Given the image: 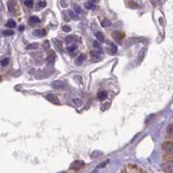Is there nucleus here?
I'll return each mask as SVG.
<instances>
[{
  "instance_id": "obj_1",
  "label": "nucleus",
  "mask_w": 173,
  "mask_h": 173,
  "mask_svg": "<svg viewBox=\"0 0 173 173\" xmlns=\"http://www.w3.org/2000/svg\"><path fill=\"white\" fill-rule=\"evenodd\" d=\"M167 135L170 139L163 144V150L166 155L170 157L166 162L173 164V124H171L167 128Z\"/></svg>"
},
{
  "instance_id": "obj_2",
  "label": "nucleus",
  "mask_w": 173,
  "mask_h": 173,
  "mask_svg": "<svg viewBox=\"0 0 173 173\" xmlns=\"http://www.w3.org/2000/svg\"><path fill=\"white\" fill-rule=\"evenodd\" d=\"M51 86H52V88L56 89V90H64L66 87V83L64 82H62L60 80H58L51 83Z\"/></svg>"
},
{
  "instance_id": "obj_3",
  "label": "nucleus",
  "mask_w": 173,
  "mask_h": 173,
  "mask_svg": "<svg viewBox=\"0 0 173 173\" xmlns=\"http://www.w3.org/2000/svg\"><path fill=\"white\" fill-rule=\"evenodd\" d=\"M85 165V163L81 160H76L72 163L71 165H70V168L71 170H74V171H78V170L82 169L83 166Z\"/></svg>"
},
{
  "instance_id": "obj_4",
  "label": "nucleus",
  "mask_w": 173,
  "mask_h": 173,
  "mask_svg": "<svg viewBox=\"0 0 173 173\" xmlns=\"http://www.w3.org/2000/svg\"><path fill=\"white\" fill-rule=\"evenodd\" d=\"M45 98H46V100H48L49 102L52 103V104H60L58 98L56 95H54V94H49V95H47L46 97H45Z\"/></svg>"
},
{
  "instance_id": "obj_5",
  "label": "nucleus",
  "mask_w": 173,
  "mask_h": 173,
  "mask_svg": "<svg viewBox=\"0 0 173 173\" xmlns=\"http://www.w3.org/2000/svg\"><path fill=\"white\" fill-rule=\"evenodd\" d=\"M8 10H9L10 12H16V8H17V2L15 0H10L8 2Z\"/></svg>"
},
{
  "instance_id": "obj_6",
  "label": "nucleus",
  "mask_w": 173,
  "mask_h": 173,
  "mask_svg": "<svg viewBox=\"0 0 173 173\" xmlns=\"http://www.w3.org/2000/svg\"><path fill=\"white\" fill-rule=\"evenodd\" d=\"M46 31L44 29H37L36 31H33V35L36 37H44L46 36Z\"/></svg>"
},
{
  "instance_id": "obj_7",
  "label": "nucleus",
  "mask_w": 173,
  "mask_h": 173,
  "mask_svg": "<svg viewBox=\"0 0 173 173\" xmlns=\"http://www.w3.org/2000/svg\"><path fill=\"white\" fill-rule=\"evenodd\" d=\"M85 58H86V55H85V54H83V53L80 54V55L77 57V60H76V62H75L76 64H77V65H80V64H82L83 61H85Z\"/></svg>"
},
{
  "instance_id": "obj_8",
  "label": "nucleus",
  "mask_w": 173,
  "mask_h": 173,
  "mask_svg": "<svg viewBox=\"0 0 173 173\" xmlns=\"http://www.w3.org/2000/svg\"><path fill=\"white\" fill-rule=\"evenodd\" d=\"M77 47L76 44H71V46H68L67 47V51H68V53L70 54V55H74L76 51H77Z\"/></svg>"
},
{
  "instance_id": "obj_9",
  "label": "nucleus",
  "mask_w": 173,
  "mask_h": 173,
  "mask_svg": "<svg viewBox=\"0 0 173 173\" xmlns=\"http://www.w3.org/2000/svg\"><path fill=\"white\" fill-rule=\"evenodd\" d=\"M113 37H114L115 39H117L118 41H119L120 39H122L123 37H124V34L123 32H119V31H115L113 33Z\"/></svg>"
},
{
  "instance_id": "obj_10",
  "label": "nucleus",
  "mask_w": 173,
  "mask_h": 173,
  "mask_svg": "<svg viewBox=\"0 0 173 173\" xmlns=\"http://www.w3.org/2000/svg\"><path fill=\"white\" fill-rule=\"evenodd\" d=\"M107 96H108V93H107L106 91H102L98 94V98L100 100H104L105 98H107Z\"/></svg>"
},
{
  "instance_id": "obj_11",
  "label": "nucleus",
  "mask_w": 173,
  "mask_h": 173,
  "mask_svg": "<svg viewBox=\"0 0 173 173\" xmlns=\"http://www.w3.org/2000/svg\"><path fill=\"white\" fill-rule=\"evenodd\" d=\"M55 59H56V55L55 53L53 52V51H51V55L48 56V63L50 64H54V62H55Z\"/></svg>"
},
{
  "instance_id": "obj_12",
  "label": "nucleus",
  "mask_w": 173,
  "mask_h": 173,
  "mask_svg": "<svg viewBox=\"0 0 173 173\" xmlns=\"http://www.w3.org/2000/svg\"><path fill=\"white\" fill-rule=\"evenodd\" d=\"M144 38L142 37H133V38H131L129 40V43L130 44H138V43L142 42Z\"/></svg>"
},
{
  "instance_id": "obj_13",
  "label": "nucleus",
  "mask_w": 173,
  "mask_h": 173,
  "mask_svg": "<svg viewBox=\"0 0 173 173\" xmlns=\"http://www.w3.org/2000/svg\"><path fill=\"white\" fill-rule=\"evenodd\" d=\"M53 42H54V44H55V46L57 47V49H58L59 51H61L62 50V43L61 41H59L58 39H53Z\"/></svg>"
},
{
  "instance_id": "obj_14",
  "label": "nucleus",
  "mask_w": 173,
  "mask_h": 173,
  "mask_svg": "<svg viewBox=\"0 0 173 173\" xmlns=\"http://www.w3.org/2000/svg\"><path fill=\"white\" fill-rule=\"evenodd\" d=\"M16 25H17V24L13 19H9L6 23V26L9 27V28H14V27H16Z\"/></svg>"
},
{
  "instance_id": "obj_15",
  "label": "nucleus",
  "mask_w": 173,
  "mask_h": 173,
  "mask_svg": "<svg viewBox=\"0 0 173 173\" xmlns=\"http://www.w3.org/2000/svg\"><path fill=\"white\" fill-rule=\"evenodd\" d=\"M95 36H96L97 38H98V40L99 42H104V35H103L100 31L96 32Z\"/></svg>"
},
{
  "instance_id": "obj_16",
  "label": "nucleus",
  "mask_w": 173,
  "mask_h": 173,
  "mask_svg": "<svg viewBox=\"0 0 173 173\" xmlns=\"http://www.w3.org/2000/svg\"><path fill=\"white\" fill-rule=\"evenodd\" d=\"M85 7L87 8V9H89V10H93V9H95L96 8V5L93 4L92 2H91V1H89V2H87L85 4Z\"/></svg>"
},
{
  "instance_id": "obj_17",
  "label": "nucleus",
  "mask_w": 173,
  "mask_h": 173,
  "mask_svg": "<svg viewBox=\"0 0 173 173\" xmlns=\"http://www.w3.org/2000/svg\"><path fill=\"white\" fill-rule=\"evenodd\" d=\"M37 48H38V44H37V43H31V44L27 45L26 49L27 50H34V49H37Z\"/></svg>"
},
{
  "instance_id": "obj_18",
  "label": "nucleus",
  "mask_w": 173,
  "mask_h": 173,
  "mask_svg": "<svg viewBox=\"0 0 173 173\" xmlns=\"http://www.w3.org/2000/svg\"><path fill=\"white\" fill-rule=\"evenodd\" d=\"M30 22L31 24H38L40 23V19L37 17H36V16H32V17H31V18H30Z\"/></svg>"
},
{
  "instance_id": "obj_19",
  "label": "nucleus",
  "mask_w": 173,
  "mask_h": 173,
  "mask_svg": "<svg viewBox=\"0 0 173 173\" xmlns=\"http://www.w3.org/2000/svg\"><path fill=\"white\" fill-rule=\"evenodd\" d=\"M75 40V37L74 36H67L65 38H64V42L66 44H70V43H72Z\"/></svg>"
},
{
  "instance_id": "obj_20",
  "label": "nucleus",
  "mask_w": 173,
  "mask_h": 173,
  "mask_svg": "<svg viewBox=\"0 0 173 173\" xmlns=\"http://www.w3.org/2000/svg\"><path fill=\"white\" fill-rule=\"evenodd\" d=\"M110 25H111V22H110L109 19H104V21H102V23H101V25L103 27H109Z\"/></svg>"
},
{
  "instance_id": "obj_21",
  "label": "nucleus",
  "mask_w": 173,
  "mask_h": 173,
  "mask_svg": "<svg viewBox=\"0 0 173 173\" xmlns=\"http://www.w3.org/2000/svg\"><path fill=\"white\" fill-rule=\"evenodd\" d=\"M91 55L94 57V58H101V53L98 52V51H91Z\"/></svg>"
},
{
  "instance_id": "obj_22",
  "label": "nucleus",
  "mask_w": 173,
  "mask_h": 173,
  "mask_svg": "<svg viewBox=\"0 0 173 173\" xmlns=\"http://www.w3.org/2000/svg\"><path fill=\"white\" fill-rule=\"evenodd\" d=\"M13 34H14V31L12 30H6V31H3V35H4V36H12Z\"/></svg>"
},
{
  "instance_id": "obj_23",
  "label": "nucleus",
  "mask_w": 173,
  "mask_h": 173,
  "mask_svg": "<svg viewBox=\"0 0 173 173\" xmlns=\"http://www.w3.org/2000/svg\"><path fill=\"white\" fill-rule=\"evenodd\" d=\"M33 4H34V1L33 0H25V4L26 5L27 7H32L33 6Z\"/></svg>"
},
{
  "instance_id": "obj_24",
  "label": "nucleus",
  "mask_w": 173,
  "mask_h": 173,
  "mask_svg": "<svg viewBox=\"0 0 173 173\" xmlns=\"http://www.w3.org/2000/svg\"><path fill=\"white\" fill-rule=\"evenodd\" d=\"M110 47H111V53L115 54L118 51V47L116 46L115 44H113V43H110Z\"/></svg>"
},
{
  "instance_id": "obj_25",
  "label": "nucleus",
  "mask_w": 173,
  "mask_h": 173,
  "mask_svg": "<svg viewBox=\"0 0 173 173\" xmlns=\"http://www.w3.org/2000/svg\"><path fill=\"white\" fill-rule=\"evenodd\" d=\"M74 10H75L76 13H77V14H80L81 12H82V10H81L80 6H78V5H77V4L74 5Z\"/></svg>"
},
{
  "instance_id": "obj_26",
  "label": "nucleus",
  "mask_w": 173,
  "mask_h": 173,
  "mask_svg": "<svg viewBox=\"0 0 173 173\" xmlns=\"http://www.w3.org/2000/svg\"><path fill=\"white\" fill-rule=\"evenodd\" d=\"M38 6L40 8H44L45 6H46V2L44 1V0H41V1H39V3H38Z\"/></svg>"
},
{
  "instance_id": "obj_27",
  "label": "nucleus",
  "mask_w": 173,
  "mask_h": 173,
  "mask_svg": "<svg viewBox=\"0 0 173 173\" xmlns=\"http://www.w3.org/2000/svg\"><path fill=\"white\" fill-rule=\"evenodd\" d=\"M8 63H9V58H4V59H3L2 60L1 64H2V66H6L8 64Z\"/></svg>"
},
{
  "instance_id": "obj_28",
  "label": "nucleus",
  "mask_w": 173,
  "mask_h": 173,
  "mask_svg": "<svg viewBox=\"0 0 173 173\" xmlns=\"http://www.w3.org/2000/svg\"><path fill=\"white\" fill-rule=\"evenodd\" d=\"M93 46L95 48H100L101 47V44L99 43V41H94L93 42Z\"/></svg>"
},
{
  "instance_id": "obj_29",
  "label": "nucleus",
  "mask_w": 173,
  "mask_h": 173,
  "mask_svg": "<svg viewBox=\"0 0 173 173\" xmlns=\"http://www.w3.org/2000/svg\"><path fill=\"white\" fill-rule=\"evenodd\" d=\"M63 30H64V31L69 32V31H71V28L70 26H68V25H64V26H63Z\"/></svg>"
},
{
  "instance_id": "obj_30",
  "label": "nucleus",
  "mask_w": 173,
  "mask_h": 173,
  "mask_svg": "<svg viewBox=\"0 0 173 173\" xmlns=\"http://www.w3.org/2000/svg\"><path fill=\"white\" fill-rule=\"evenodd\" d=\"M73 102L75 103L77 106V105H80L81 104H82V102H81L79 99H77V98H74V99H73Z\"/></svg>"
},
{
  "instance_id": "obj_31",
  "label": "nucleus",
  "mask_w": 173,
  "mask_h": 173,
  "mask_svg": "<svg viewBox=\"0 0 173 173\" xmlns=\"http://www.w3.org/2000/svg\"><path fill=\"white\" fill-rule=\"evenodd\" d=\"M106 164H107V162H106V163H105V162H104V163H103L102 164H100L99 166H98V168H101V167L104 166V165H106Z\"/></svg>"
},
{
  "instance_id": "obj_32",
  "label": "nucleus",
  "mask_w": 173,
  "mask_h": 173,
  "mask_svg": "<svg viewBox=\"0 0 173 173\" xmlns=\"http://www.w3.org/2000/svg\"><path fill=\"white\" fill-rule=\"evenodd\" d=\"M24 30H25V27H24V26H20V27H19V31H24Z\"/></svg>"
},
{
  "instance_id": "obj_33",
  "label": "nucleus",
  "mask_w": 173,
  "mask_h": 173,
  "mask_svg": "<svg viewBox=\"0 0 173 173\" xmlns=\"http://www.w3.org/2000/svg\"><path fill=\"white\" fill-rule=\"evenodd\" d=\"M60 173H65V172H60Z\"/></svg>"
}]
</instances>
